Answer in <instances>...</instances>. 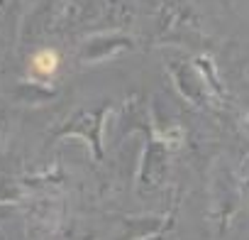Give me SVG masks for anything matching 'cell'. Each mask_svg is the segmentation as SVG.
<instances>
[{
	"mask_svg": "<svg viewBox=\"0 0 249 240\" xmlns=\"http://www.w3.org/2000/svg\"><path fill=\"white\" fill-rule=\"evenodd\" d=\"M30 71L39 79H49L59 71V54L54 49H39L30 59Z\"/></svg>",
	"mask_w": 249,
	"mask_h": 240,
	"instance_id": "1",
	"label": "cell"
}]
</instances>
